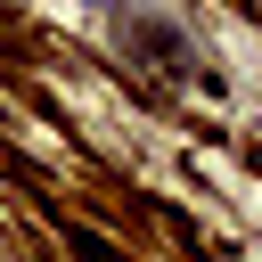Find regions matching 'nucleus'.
<instances>
[{
    "label": "nucleus",
    "instance_id": "nucleus-1",
    "mask_svg": "<svg viewBox=\"0 0 262 262\" xmlns=\"http://www.w3.org/2000/svg\"><path fill=\"white\" fill-rule=\"evenodd\" d=\"M123 49H139V57H156L164 74H188L196 57H188V41H180V25H164V16H147V8H131V25H123Z\"/></svg>",
    "mask_w": 262,
    "mask_h": 262
}]
</instances>
